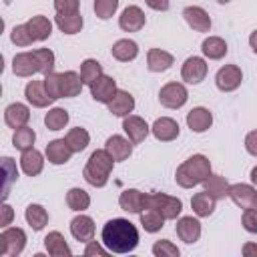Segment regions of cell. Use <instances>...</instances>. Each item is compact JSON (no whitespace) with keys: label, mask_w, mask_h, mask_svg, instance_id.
<instances>
[{"label":"cell","mask_w":257,"mask_h":257,"mask_svg":"<svg viewBox=\"0 0 257 257\" xmlns=\"http://www.w3.org/2000/svg\"><path fill=\"white\" fill-rule=\"evenodd\" d=\"M100 241L110 253L124 255V253H131V251L137 249L139 229L128 219L116 217V219H110V221L104 223L102 233H100Z\"/></svg>","instance_id":"cell-1"},{"label":"cell","mask_w":257,"mask_h":257,"mask_svg":"<svg viewBox=\"0 0 257 257\" xmlns=\"http://www.w3.org/2000/svg\"><path fill=\"white\" fill-rule=\"evenodd\" d=\"M211 161L205 157V155H201V153H197V155H193V157H189L187 161H183L179 167H177V171H175V181H177V185L179 187H183V189H193V187H197V185H203L209 177H211Z\"/></svg>","instance_id":"cell-2"},{"label":"cell","mask_w":257,"mask_h":257,"mask_svg":"<svg viewBox=\"0 0 257 257\" xmlns=\"http://www.w3.org/2000/svg\"><path fill=\"white\" fill-rule=\"evenodd\" d=\"M114 163H116V161L110 157V153H108L106 149L94 151V153L88 157V161H86V165H84V169H82L84 181H86L90 187L102 189V187L108 183V179H110V173H112V169H114Z\"/></svg>","instance_id":"cell-3"},{"label":"cell","mask_w":257,"mask_h":257,"mask_svg":"<svg viewBox=\"0 0 257 257\" xmlns=\"http://www.w3.org/2000/svg\"><path fill=\"white\" fill-rule=\"evenodd\" d=\"M147 209H157L167 221H175L183 211V201L165 193H147Z\"/></svg>","instance_id":"cell-4"},{"label":"cell","mask_w":257,"mask_h":257,"mask_svg":"<svg viewBox=\"0 0 257 257\" xmlns=\"http://www.w3.org/2000/svg\"><path fill=\"white\" fill-rule=\"evenodd\" d=\"M26 247V233L20 227H4L0 233V255L18 257Z\"/></svg>","instance_id":"cell-5"},{"label":"cell","mask_w":257,"mask_h":257,"mask_svg":"<svg viewBox=\"0 0 257 257\" xmlns=\"http://www.w3.org/2000/svg\"><path fill=\"white\" fill-rule=\"evenodd\" d=\"M189 100V90L183 82H167L161 86L159 90V102L165 106V108H181L185 106Z\"/></svg>","instance_id":"cell-6"},{"label":"cell","mask_w":257,"mask_h":257,"mask_svg":"<svg viewBox=\"0 0 257 257\" xmlns=\"http://www.w3.org/2000/svg\"><path fill=\"white\" fill-rule=\"evenodd\" d=\"M243 82V70L237 64H225L215 74V84L221 92H233Z\"/></svg>","instance_id":"cell-7"},{"label":"cell","mask_w":257,"mask_h":257,"mask_svg":"<svg viewBox=\"0 0 257 257\" xmlns=\"http://www.w3.org/2000/svg\"><path fill=\"white\" fill-rule=\"evenodd\" d=\"M209 72V64L205 58L201 56H189L183 66H181V78L187 82V84H199L205 80Z\"/></svg>","instance_id":"cell-8"},{"label":"cell","mask_w":257,"mask_h":257,"mask_svg":"<svg viewBox=\"0 0 257 257\" xmlns=\"http://www.w3.org/2000/svg\"><path fill=\"white\" fill-rule=\"evenodd\" d=\"M116 90H118L116 80H114L112 76H108V74L98 76V78L90 84V96H92L96 102H100V104H108V102L114 98Z\"/></svg>","instance_id":"cell-9"},{"label":"cell","mask_w":257,"mask_h":257,"mask_svg":"<svg viewBox=\"0 0 257 257\" xmlns=\"http://www.w3.org/2000/svg\"><path fill=\"white\" fill-rule=\"evenodd\" d=\"M122 131L126 135V139L133 143V145H139L143 143L149 133H151V126L147 124V120L143 116H137V114H128L122 118Z\"/></svg>","instance_id":"cell-10"},{"label":"cell","mask_w":257,"mask_h":257,"mask_svg":"<svg viewBox=\"0 0 257 257\" xmlns=\"http://www.w3.org/2000/svg\"><path fill=\"white\" fill-rule=\"evenodd\" d=\"M175 231H177V237L187 243V245H193L201 239V223L197 219V215H187V217H179L177 219V225H175Z\"/></svg>","instance_id":"cell-11"},{"label":"cell","mask_w":257,"mask_h":257,"mask_svg":"<svg viewBox=\"0 0 257 257\" xmlns=\"http://www.w3.org/2000/svg\"><path fill=\"white\" fill-rule=\"evenodd\" d=\"M229 199L239 209H251L257 207V189L247 183H235L229 187Z\"/></svg>","instance_id":"cell-12"},{"label":"cell","mask_w":257,"mask_h":257,"mask_svg":"<svg viewBox=\"0 0 257 257\" xmlns=\"http://www.w3.org/2000/svg\"><path fill=\"white\" fill-rule=\"evenodd\" d=\"M145 24H147L145 12H143L141 6H135V4L126 6V8L120 12V16H118V26H120V30H124V32H139Z\"/></svg>","instance_id":"cell-13"},{"label":"cell","mask_w":257,"mask_h":257,"mask_svg":"<svg viewBox=\"0 0 257 257\" xmlns=\"http://www.w3.org/2000/svg\"><path fill=\"white\" fill-rule=\"evenodd\" d=\"M118 207L126 213L141 215L147 209V193H143L139 189H124L118 197Z\"/></svg>","instance_id":"cell-14"},{"label":"cell","mask_w":257,"mask_h":257,"mask_svg":"<svg viewBox=\"0 0 257 257\" xmlns=\"http://www.w3.org/2000/svg\"><path fill=\"white\" fill-rule=\"evenodd\" d=\"M151 133H153V137H155L157 141H161V143H171V141H175V139L179 137L181 128H179V122H177L175 118H171V116H159V118L151 124Z\"/></svg>","instance_id":"cell-15"},{"label":"cell","mask_w":257,"mask_h":257,"mask_svg":"<svg viewBox=\"0 0 257 257\" xmlns=\"http://www.w3.org/2000/svg\"><path fill=\"white\" fill-rule=\"evenodd\" d=\"M183 18L189 24V28H193L195 32H209L211 24H213L209 12L201 6H187L183 10Z\"/></svg>","instance_id":"cell-16"},{"label":"cell","mask_w":257,"mask_h":257,"mask_svg":"<svg viewBox=\"0 0 257 257\" xmlns=\"http://www.w3.org/2000/svg\"><path fill=\"white\" fill-rule=\"evenodd\" d=\"M44 155H46V161L50 165H66L70 161V157L74 155V151L68 147L66 139H54L46 145Z\"/></svg>","instance_id":"cell-17"},{"label":"cell","mask_w":257,"mask_h":257,"mask_svg":"<svg viewBox=\"0 0 257 257\" xmlns=\"http://www.w3.org/2000/svg\"><path fill=\"white\" fill-rule=\"evenodd\" d=\"M24 96L28 100V104L36 106V108H46L48 104H52L54 100L50 98V94L44 88L42 80H28L24 86Z\"/></svg>","instance_id":"cell-18"},{"label":"cell","mask_w":257,"mask_h":257,"mask_svg":"<svg viewBox=\"0 0 257 257\" xmlns=\"http://www.w3.org/2000/svg\"><path fill=\"white\" fill-rule=\"evenodd\" d=\"M187 126L201 135V133H207L211 126H213V112L205 106H195L187 112Z\"/></svg>","instance_id":"cell-19"},{"label":"cell","mask_w":257,"mask_h":257,"mask_svg":"<svg viewBox=\"0 0 257 257\" xmlns=\"http://www.w3.org/2000/svg\"><path fill=\"white\" fill-rule=\"evenodd\" d=\"M28 120H30V108H28V104H24V102H12V104H8L4 108V122L10 128L16 131L20 126H26Z\"/></svg>","instance_id":"cell-20"},{"label":"cell","mask_w":257,"mask_h":257,"mask_svg":"<svg viewBox=\"0 0 257 257\" xmlns=\"http://www.w3.org/2000/svg\"><path fill=\"white\" fill-rule=\"evenodd\" d=\"M70 235H72L76 241L84 243V245H86L90 239H94V221H92V217L78 213V215L70 221Z\"/></svg>","instance_id":"cell-21"},{"label":"cell","mask_w":257,"mask_h":257,"mask_svg":"<svg viewBox=\"0 0 257 257\" xmlns=\"http://www.w3.org/2000/svg\"><path fill=\"white\" fill-rule=\"evenodd\" d=\"M44 157L46 155H42L34 147L28 149V151H22V155H20V169H22V173L28 175V177L40 175L42 169H44Z\"/></svg>","instance_id":"cell-22"},{"label":"cell","mask_w":257,"mask_h":257,"mask_svg":"<svg viewBox=\"0 0 257 257\" xmlns=\"http://www.w3.org/2000/svg\"><path fill=\"white\" fill-rule=\"evenodd\" d=\"M135 96L128 92V90H122V88H118L116 90V94H114V98L106 104L108 106V112L110 114H114V116H128L133 110H135Z\"/></svg>","instance_id":"cell-23"},{"label":"cell","mask_w":257,"mask_h":257,"mask_svg":"<svg viewBox=\"0 0 257 257\" xmlns=\"http://www.w3.org/2000/svg\"><path fill=\"white\" fill-rule=\"evenodd\" d=\"M104 149L110 153V157H112L116 163L126 161V159L133 155V143H131L126 137H122V135H112V137H108L106 143H104Z\"/></svg>","instance_id":"cell-24"},{"label":"cell","mask_w":257,"mask_h":257,"mask_svg":"<svg viewBox=\"0 0 257 257\" xmlns=\"http://www.w3.org/2000/svg\"><path fill=\"white\" fill-rule=\"evenodd\" d=\"M12 72L20 78H28L38 74V62L32 52H18L12 58Z\"/></svg>","instance_id":"cell-25"},{"label":"cell","mask_w":257,"mask_h":257,"mask_svg":"<svg viewBox=\"0 0 257 257\" xmlns=\"http://www.w3.org/2000/svg\"><path fill=\"white\" fill-rule=\"evenodd\" d=\"M44 249L50 257H70L72 255V249L68 247L64 235L60 231H50L44 237Z\"/></svg>","instance_id":"cell-26"},{"label":"cell","mask_w":257,"mask_h":257,"mask_svg":"<svg viewBox=\"0 0 257 257\" xmlns=\"http://www.w3.org/2000/svg\"><path fill=\"white\" fill-rule=\"evenodd\" d=\"M175 56L163 48H151L147 52V68L151 72H165L173 66Z\"/></svg>","instance_id":"cell-27"},{"label":"cell","mask_w":257,"mask_h":257,"mask_svg":"<svg viewBox=\"0 0 257 257\" xmlns=\"http://www.w3.org/2000/svg\"><path fill=\"white\" fill-rule=\"evenodd\" d=\"M84 82L80 78V72L76 70H64L60 72V90H62V98H74L80 94Z\"/></svg>","instance_id":"cell-28"},{"label":"cell","mask_w":257,"mask_h":257,"mask_svg":"<svg viewBox=\"0 0 257 257\" xmlns=\"http://www.w3.org/2000/svg\"><path fill=\"white\" fill-rule=\"evenodd\" d=\"M110 54L118 62H131V60H135L139 56V44L135 40H131V38H120V40H116L112 44Z\"/></svg>","instance_id":"cell-29"},{"label":"cell","mask_w":257,"mask_h":257,"mask_svg":"<svg viewBox=\"0 0 257 257\" xmlns=\"http://www.w3.org/2000/svg\"><path fill=\"white\" fill-rule=\"evenodd\" d=\"M201 52L209 60H221L229 52V46L221 36H207L201 44Z\"/></svg>","instance_id":"cell-30"},{"label":"cell","mask_w":257,"mask_h":257,"mask_svg":"<svg viewBox=\"0 0 257 257\" xmlns=\"http://www.w3.org/2000/svg\"><path fill=\"white\" fill-rule=\"evenodd\" d=\"M54 24L58 26V30L62 34H78L84 26V18L80 16V12L74 14H56L54 16Z\"/></svg>","instance_id":"cell-31"},{"label":"cell","mask_w":257,"mask_h":257,"mask_svg":"<svg viewBox=\"0 0 257 257\" xmlns=\"http://www.w3.org/2000/svg\"><path fill=\"white\" fill-rule=\"evenodd\" d=\"M26 26H28V30H30L34 42H42V40L50 38V34H52V22H50L46 16H42V14L32 16V18L26 22Z\"/></svg>","instance_id":"cell-32"},{"label":"cell","mask_w":257,"mask_h":257,"mask_svg":"<svg viewBox=\"0 0 257 257\" xmlns=\"http://www.w3.org/2000/svg\"><path fill=\"white\" fill-rule=\"evenodd\" d=\"M215 203H217V199H213L207 191H201V193H195L193 195L191 209H193V213L197 217H209L215 211Z\"/></svg>","instance_id":"cell-33"},{"label":"cell","mask_w":257,"mask_h":257,"mask_svg":"<svg viewBox=\"0 0 257 257\" xmlns=\"http://www.w3.org/2000/svg\"><path fill=\"white\" fill-rule=\"evenodd\" d=\"M24 219H26V223H28L34 231H42V229L48 225V211H46L42 205L32 203V205L26 207Z\"/></svg>","instance_id":"cell-34"},{"label":"cell","mask_w":257,"mask_h":257,"mask_svg":"<svg viewBox=\"0 0 257 257\" xmlns=\"http://www.w3.org/2000/svg\"><path fill=\"white\" fill-rule=\"evenodd\" d=\"M66 205H68L70 211L82 213V211H86L90 207V195L80 187H72L66 193Z\"/></svg>","instance_id":"cell-35"},{"label":"cell","mask_w":257,"mask_h":257,"mask_svg":"<svg viewBox=\"0 0 257 257\" xmlns=\"http://www.w3.org/2000/svg\"><path fill=\"white\" fill-rule=\"evenodd\" d=\"M205 185V191L213 197V199H225V197H229V181L225 179V177H221V175H213L211 173V177L203 183Z\"/></svg>","instance_id":"cell-36"},{"label":"cell","mask_w":257,"mask_h":257,"mask_svg":"<svg viewBox=\"0 0 257 257\" xmlns=\"http://www.w3.org/2000/svg\"><path fill=\"white\" fill-rule=\"evenodd\" d=\"M70 120V114L66 108H60V106H52L46 114H44V124L48 131H62Z\"/></svg>","instance_id":"cell-37"},{"label":"cell","mask_w":257,"mask_h":257,"mask_svg":"<svg viewBox=\"0 0 257 257\" xmlns=\"http://www.w3.org/2000/svg\"><path fill=\"white\" fill-rule=\"evenodd\" d=\"M64 139H66L68 147H70L74 153H82V151L90 145V135H88V131L82 128V126H74V128H70V131L66 133Z\"/></svg>","instance_id":"cell-38"},{"label":"cell","mask_w":257,"mask_h":257,"mask_svg":"<svg viewBox=\"0 0 257 257\" xmlns=\"http://www.w3.org/2000/svg\"><path fill=\"white\" fill-rule=\"evenodd\" d=\"M139 219H141V225H143V229H145L147 233H157V231H161V229L165 227V221H167L157 209H145V211L139 215Z\"/></svg>","instance_id":"cell-39"},{"label":"cell","mask_w":257,"mask_h":257,"mask_svg":"<svg viewBox=\"0 0 257 257\" xmlns=\"http://www.w3.org/2000/svg\"><path fill=\"white\" fill-rule=\"evenodd\" d=\"M102 64L96 58H84L80 62V78L86 86H90L98 76H102Z\"/></svg>","instance_id":"cell-40"},{"label":"cell","mask_w":257,"mask_h":257,"mask_svg":"<svg viewBox=\"0 0 257 257\" xmlns=\"http://www.w3.org/2000/svg\"><path fill=\"white\" fill-rule=\"evenodd\" d=\"M34 141H36V133H34V128H30V126H20V128H16L14 135H12V145H14V149H18V151H28V149H32V147H34Z\"/></svg>","instance_id":"cell-41"},{"label":"cell","mask_w":257,"mask_h":257,"mask_svg":"<svg viewBox=\"0 0 257 257\" xmlns=\"http://www.w3.org/2000/svg\"><path fill=\"white\" fill-rule=\"evenodd\" d=\"M36 62H38V72L40 74H48L54 70V64H56V56L50 48H36L32 50Z\"/></svg>","instance_id":"cell-42"},{"label":"cell","mask_w":257,"mask_h":257,"mask_svg":"<svg viewBox=\"0 0 257 257\" xmlns=\"http://www.w3.org/2000/svg\"><path fill=\"white\" fill-rule=\"evenodd\" d=\"M94 14L100 20H108L118 10V0H94Z\"/></svg>","instance_id":"cell-43"},{"label":"cell","mask_w":257,"mask_h":257,"mask_svg":"<svg viewBox=\"0 0 257 257\" xmlns=\"http://www.w3.org/2000/svg\"><path fill=\"white\" fill-rule=\"evenodd\" d=\"M10 40H12V44H16V46H30V44L34 42L30 30H28V26H26V22H24V24H16V26L12 28Z\"/></svg>","instance_id":"cell-44"},{"label":"cell","mask_w":257,"mask_h":257,"mask_svg":"<svg viewBox=\"0 0 257 257\" xmlns=\"http://www.w3.org/2000/svg\"><path fill=\"white\" fill-rule=\"evenodd\" d=\"M42 82H44V88H46V92L50 94L52 100L62 98V90H60V72H54V70H52V72L44 74Z\"/></svg>","instance_id":"cell-45"},{"label":"cell","mask_w":257,"mask_h":257,"mask_svg":"<svg viewBox=\"0 0 257 257\" xmlns=\"http://www.w3.org/2000/svg\"><path fill=\"white\" fill-rule=\"evenodd\" d=\"M153 255L155 257H179V247L173 243V241H169V239H161V241H155V245H153Z\"/></svg>","instance_id":"cell-46"},{"label":"cell","mask_w":257,"mask_h":257,"mask_svg":"<svg viewBox=\"0 0 257 257\" xmlns=\"http://www.w3.org/2000/svg\"><path fill=\"white\" fill-rule=\"evenodd\" d=\"M241 223H243V229H245L247 233H257V207L243 209Z\"/></svg>","instance_id":"cell-47"},{"label":"cell","mask_w":257,"mask_h":257,"mask_svg":"<svg viewBox=\"0 0 257 257\" xmlns=\"http://www.w3.org/2000/svg\"><path fill=\"white\" fill-rule=\"evenodd\" d=\"M2 165H4V173H6V187H4V201H6V197H8V187H10V183H12L14 179H18V171H16V165L12 163L10 157H4V159H2Z\"/></svg>","instance_id":"cell-48"},{"label":"cell","mask_w":257,"mask_h":257,"mask_svg":"<svg viewBox=\"0 0 257 257\" xmlns=\"http://www.w3.org/2000/svg\"><path fill=\"white\" fill-rule=\"evenodd\" d=\"M80 0H54V10L56 14H74L78 12Z\"/></svg>","instance_id":"cell-49"},{"label":"cell","mask_w":257,"mask_h":257,"mask_svg":"<svg viewBox=\"0 0 257 257\" xmlns=\"http://www.w3.org/2000/svg\"><path fill=\"white\" fill-rule=\"evenodd\" d=\"M106 253H108V249L102 245V241L98 243V241L90 239V241L86 243V247H84V255H86V257H90V255H98V257H104Z\"/></svg>","instance_id":"cell-50"},{"label":"cell","mask_w":257,"mask_h":257,"mask_svg":"<svg viewBox=\"0 0 257 257\" xmlns=\"http://www.w3.org/2000/svg\"><path fill=\"white\" fill-rule=\"evenodd\" d=\"M245 151L251 157H257V128L255 131H249L245 135Z\"/></svg>","instance_id":"cell-51"},{"label":"cell","mask_w":257,"mask_h":257,"mask_svg":"<svg viewBox=\"0 0 257 257\" xmlns=\"http://www.w3.org/2000/svg\"><path fill=\"white\" fill-rule=\"evenodd\" d=\"M145 4H147L151 10H157V12H165V10H169V6H171V0H145Z\"/></svg>","instance_id":"cell-52"},{"label":"cell","mask_w":257,"mask_h":257,"mask_svg":"<svg viewBox=\"0 0 257 257\" xmlns=\"http://www.w3.org/2000/svg\"><path fill=\"white\" fill-rule=\"evenodd\" d=\"M2 227H8L10 223H12V217H14V211H12V207L8 205V203H4L2 205Z\"/></svg>","instance_id":"cell-53"},{"label":"cell","mask_w":257,"mask_h":257,"mask_svg":"<svg viewBox=\"0 0 257 257\" xmlns=\"http://www.w3.org/2000/svg\"><path fill=\"white\" fill-rule=\"evenodd\" d=\"M241 253L245 255V257H257V243H245L243 245V249H241Z\"/></svg>","instance_id":"cell-54"},{"label":"cell","mask_w":257,"mask_h":257,"mask_svg":"<svg viewBox=\"0 0 257 257\" xmlns=\"http://www.w3.org/2000/svg\"><path fill=\"white\" fill-rule=\"evenodd\" d=\"M249 46H251L253 52L257 54V30H253V32L249 34Z\"/></svg>","instance_id":"cell-55"},{"label":"cell","mask_w":257,"mask_h":257,"mask_svg":"<svg viewBox=\"0 0 257 257\" xmlns=\"http://www.w3.org/2000/svg\"><path fill=\"white\" fill-rule=\"evenodd\" d=\"M249 179H251V185L257 189V165L251 169V173H249Z\"/></svg>","instance_id":"cell-56"},{"label":"cell","mask_w":257,"mask_h":257,"mask_svg":"<svg viewBox=\"0 0 257 257\" xmlns=\"http://www.w3.org/2000/svg\"><path fill=\"white\" fill-rule=\"evenodd\" d=\"M217 2H219V4H229L231 0H217Z\"/></svg>","instance_id":"cell-57"}]
</instances>
